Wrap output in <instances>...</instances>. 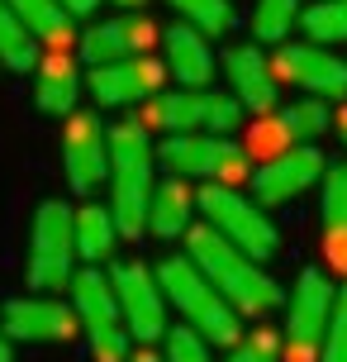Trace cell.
Wrapping results in <instances>:
<instances>
[{"instance_id":"1","label":"cell","mask_w":347,"mask_h":362,"mask_svg":"<svg viewBox=\"0 0 347 362\" xmlns=\"http://www.w3.org/2000/svg\"><path fill=\"white\" fill-rule=\"evenodd\" d=\"M185 248H190L185 257L209 276V286L219 291L238 315H257V320H262V315H272L276 305H286V291L262 272V262H252L248 253H238L233 243L219 238L209 224H195V229L185 234Z\"/></svg>"},{"instance_id":"2","label":"cell","mask_w":347,"mask_h":362,"mask_svg":"<svg viewBox=\"0 0 347 362\" xmlns=\"http://www.w3.org/2000/svg\"><path fill=\"white\" fill-rule=\"evenodd\" d=\"M157 186V148L147 144V129L138 119L110 124V215L119 238L147 234V200Z\"/></svg>"},{"instance_id":"3","label":"cell","mask_w":347,"mask_h":362,"mask_svg":"<svg viewBox=\"0 0 347 362\" xmlns=\"http://www.w3.org/2000/svg\"><path fill=\"white\" fill-rule=\"evenodd\" d=\"M157 286H162L166 305L181 315V325H190L200 339H209L214 348H238L243 344V315L209 286V276H205L190 257H181V253L162 257V262H157Z\"/></svg>"},{"instance_id":"4","label":"cell","mask_w":347,"mask_h":362,"mask_svg":"<svg viewBox=\"0 0 347 362\" xmlns=\"http://www.w3.org/2000/svg\"><path fill=\"white\" fill-rule=\"evenodd\" d=\"M157 167L176 181H205V186H233L252 181V158L233 139H209V134H171L157 144Z\"/></svg>"},{"instance_id":"5","label":"cell","mask_w":347,"mask_h":362,"mask_svg":"<svg viewBox=\"0 0 347 362\" xmlns=\"http://www.w3.org/2000/svg\"><path fill=\"white\" fill-rule=\"evenodd\" d=\"M76 210L67 200H43L29 224V257H24V281L29 291H62L76 276Z\"/></svg>"},{"instance_id":"6","label":"cell","mask_w":347,"mask_h":362,"mask_svg":"<svg viewBox=\"0 0 347 362\" xmlns=\"http://www.w3.org/2000/svg\"><path fill=\"white\" fill-rule=\"evenodd\" d=\"M200 215L219 238H229L238 253H248L252 262L281 253V229L276 219L257 205L252 196H243L233 186H200Z\"/></svg>"},{"instance_id":"7","label":"cell","mask_w":347,"mask_h":362,"mask_svg":"<svg viewBox=\"0 0 347 362\" xmlns=\"http://www.w3.org/2000/svg\"><path fill=\"white\" fill-rule=\"evenodd\" d=\"M243 119V105L224 90H162L152 95L138 115L143 129H162L171 134H209V139H229Z\"/></svg>"},{"instance_id":"8","label":"cell","mask_w":347,"mask_h":362,"mask_svg":"<svg viewBox=\"0 0 347 362\" xmlns=\"http://www.w3.org/2000/svg\"><path fill=\"white\" fill-rule=\"evenodd\" d=\"M72 310H76V325L86 334V348H91L95 362H128L133 358V339H128V329H124L114 286L100 267H81L72 276Z\"/></svg>"},{"instance_id":"9","label":"cell","mask_w":347,"mask_h":362,"mask_svg":"<svg viewBox=\"0 0 347 362\" xmlns=\"http://www.w3.org/2000/svg\"><path fill=\"white\" fill-rule=\"evenodd\" d=\"M333 305H338V281L324 267H300L295 286L286 291V329H281L291 362L319 358L324 334L333 325Z\"/></svg>"},{"instance_id":"10","label":"cell","mask_w":347,"mask_h":362,"mask_svg":"<svg viewBox=\"0 0 347 362\" xmlns=\"http://www.w3.org/2000/svg\"><path fill=\"white\" fill-rule=\"evenodd\" d=\"M110 286H114V300H119V315H124V329L128 339H138V344H157L166 339V296L157 286V267H147L138 257H119L110 267Z\"/></svg>"},{"instance_id":"11","label":"cell","mask_w":347,"mask_h":362,"mask_svg":"<svg viewBox=\"0 0 347 362\" xmlns=\"http://www.w3.org/2000/svg\"><path fill=\"white\" fill-rule=\"evenodd\" d=\"M62 167L76 196H91L110 181V134L100 115L76 110L72 119H62Z\"/></svg>"},{"instance_id":"12","label":"cell","mask_w":347,"mask_h":362,"mask_svg":"<svg viewBox=\"0 0 347 362\" xmlns=\"http://www.w3.org/2000/svg\"><path fill=\"white\" fill-rule=\"evenodd\" d=\"M324 172H329V158L319 153V144H295L291 153L252 167V200L262 210L286 205V200H300L310 186L324 181Z\"/></svg>"},{"instance_id":"13","label":"cell","mask_w":347,"mask_h":362,"mask_svg":"<svg viewBox=\"0 0 347 362\" xmlns=\"http://www.w3.org/2000/svg\"><path fill=\"white\" fill-rule=\"evenodd\" d=\"M0 334L10 344H67L72 334H81L76 310L57 296H15L0 310Z\"/></svg>"},{"instance_id":"14","label":"cell","mask_w":347,"mask_h":362,"mask_svg":"<svg viewBox=\"0 0 347 362\" xmlns=\"http://www.w3.org/2000/svg\"><path fill=\"white\" fill-rule=\"evenodd\" d=\"M276 81H295V86L314 95V100H347V62L333 48L319 43H286L272 57Z\"/></svg>"},{"instance_id":"15","label":"cell","mask_w":347,"mask_h":362,"mask_svg":"<svg viewBox=\"0 0 347 362\" xmlns=\"http://www.w3.org/2000/svg\"><path fill=\"white\" fill-rule=\"evenodd\" d=\"M224 76H229V95H233L243 110H252L257 119L262 115H276L281 105V86H276V72H272V57L262 53L257 43H233L224 48Z\"/></svg>"},{"instance_id":"16","label":"cell","mask_w":347,"mask_h":362,"mask_svg":"<svg viewBox=\"0 0 347 362\" xmlns=\"http://www.w3.org/2000/svg\"><path fill=\"white\" fill-rule=\"evenodd\" d=\"M162 76H166V67L143 53V57H128V62H114V67H95V72L86 76V86H91V95L100 105L124 110V105L147 100L152 90L162 86Z\"/></svg>"},{"instance_id":"17","label":"cell","mask_w":347,"mask_h":362,"mask_svg":"<svg viewBox=\"0 0 347 362\" xmlns=\"http://www.w3.org/2000/svg\"><path fill=\"white\" fill-rule=\"evenodd\" d=\"M152 43V24L147 19H100L86 34L76 38V53L81 62L95 67H114V62H128V57H143V48Z\"/></svg>"},{"instance_id":"18","label":"cell","mask_w":347,"mask_h":362,"mask_svg":"<svg viewBox=\"0 0 347 362\" xmlns=\"http://www.w3.org/2000/svg\"><path fill=\"white\" fill-rule=\"evenodd\" d=\"M162 53H166V72L181 81V90H205L214 81V67H219V57L209 48V38L200 29H190V24H171L162 38Z\"/></svg>"},{"instance_id":"19","label":"cell","mask_w":347,"mask_h":362,"mask_svg":"<svg viewBox=\"0 0 347 362\" xmlns=\"http://www.w3.org/2000/svg\"><path fill=\"white\" fill-rule=\"evenodd\" d=\"M195 215H200V191H190V181L162 177L152 186V200H147V234L152 238H181L195 229Z\"/></svg>"},{"instance_id":"20","label":"cell","mask_w":347,"mask_h":362,"mask_svg":"<svg viewBox=\"0 0 347 362\" xmlns=\"http://www.w3.org/2000/svg\"><path fill=\"white\" fill-rule=\"evenodd\" d=\"M76 95H81V72L67 53H43L34 72V100L43 115L53 119H72L76 115Z\"/></svg>"},{"instance_id":"21","label":"cell","mask_w":347,"mask_h":362,"mask_svg":"<svg viewBox=\"0 0 347 362\" xmlns=\"http://www.w3.org/2000/svg\"><path fill=\"white\" fill-rule=\"evenodd\" d=\"M72 234H76V257L95 267V262H105V257L114 253V243H119V224H114L110 205L86 200V205L76 210V219H72Z\"/></svg>"},{"instance_id":"22","label":"cell","mask_w":347,"mask_h":362,"mask_svg":"<svg viewBox=\"0 0 347 362\" xmlns=\"http://www.w3.org/2000/svg\"><path fill=\"white\" fill-rule=\"evenodd\" d=\"M38 62H43V43L19 24L10 0H0V67H10V72H38Z\"/></svg>"},{"instance_id":"23","label":"cell","mask_w":347,"mask_h":362,"mask_svg":"<svg viewBox=\"0 0 347 362\" xmlns=\"http://www.w3.org/2000/svg\"><path fill=\"white\" fill-rule=\"evenodd\" d=\"M10 10L19 15V24L38 38V43H67L72 38V15L57 0H10Z\"/></svg>"},{"instance_id":"24","label":"cell","mask_w":347,"mask_h":362,"mask_svg":"<svg viewBox=\"0 0 347 362\" xmlns=\"http://www.w3.org/2000/svg\"><path fill=\"white\" fill-rule=\"evenodd\" d=\"M300 29H305L310 43H319V48L347 43V0H314L310 10H300Z\"/></svg>"},{"instance_id":"25","label":"cell","mask_w":347,"mask_h":362,"mask_svg":"<svg viewBox=\"0 0 347 362\" xmlns=\"http://www.w3.org/2000/svg\"><path fill=\"white\" fill-rule=\"evenodd\" d=\"M300 24V0H257L252 5V43H281L286 48V38L291 29Z\"/></svg>"},{"instance_id":"26","label":"cell","mask_w":347,"mask_h":362,"mask_svg":"<svg viewBox=\"0 0 347 362\" xmlns=\"http://www.w3.org/2000/svg\"><path fill=\"white\" fill-rule=\"evenodd\" d=\"M281 119H286V129H291L295 144H314V139H324L333 129V105L329 100H314V95H305V100H295V105L281 110Z\"/></svg>"},{"instance_id":"27","label":"cell","mask_w":347,"mask_h":362,"mask_svg":"<svg viewBox=\"0 0 347 362\" xmlns=\"http://www.w3.org/2000/svg\"><path fill=\"white\" fill-rule=\"evenodd\" d=\"M166 5L181 15V24L200 29L205 38H219L233 29V5L229 0H166Z\"/></svg>"},{"instance_id":"28","label":"cell","mask_w":347,"mask_h":362,"mask_svg":"<svg viewBox=\"0 0 347 362\" xmlns=\"http://www.w3.org/2000/svg\"><path fill=\"white\" fill-rule=\"evenodd\" d=\"M319 215H324V229H347V158L329 163L319 181Z\"/></svg>"},{"instance_id":"29","label":"cell","mask_w":347,"mask_h":362,"mask_svg":"<svg viewBox=\"0 0 347 362\" xmlns=\"http://www.w3.org/2000/svg\"><path fill=\"white\" fill-rule=\"evenodd\" d=\"M243 148H248V158H262V163H272V158H281V153H291L295 139H291V129H286V119H281V110H276V115H262Z\"/></svg>"},{"instance_id":"30","label":"cell","mask_w":347,"mask_h":362,"mask_svg":"<svg viewBox=\"0 0 347 362\" xmlns=\"http://www.w3.org/2000/svg\"><path fill=\"white\" fill-rule=\"evenodd\" d=\"M162 362H214V344L200 339L190 325H171L162 339Z\"/></svg>"},{"instance_id":"31","label":"cell","mask_w":347,"mask_h":362,"mask_svg":"<svg viewBox=\"0 0 347 362\" xmlns=\"http://www.w3.org/2000/svg\"><path fill=\"white\" fill-rule=\"evenodd\" d=\"M276 339L272 334H257V339H248V344H238L224 353V362H276Z\"/></svg>"},{"instance_id":"32","label":"cell","mask_w":347,"mask_h":362,"mask_svg":"<svg viewBox=\"0 0 347 362\" xmlns=\"http://www.w3.org/2000/svg\"><path fill=\"white\" fill-rule=\"evenodd\" d=\"M319 362H347V320L333 315L329 334H324V348H319Z\"/></svg>"},{"instance_id":"33","label":"cell","mask_w":347,"mask_h":362,"mask_svg":"<svg viewBox=\"0 0 347 362\" xmlns=\"http://www.w3.org/2000/svg\"><path fill=\"white\" fill-rule=\"evenodd\" d=\"M324 262L347 276V229H324ZM324 267V272H329Z\"/></svg>"},{"instance_id":"34","label":"cell","mask_w":347,"mask_h":362,"mask_svg":"<svg viewBox=\"0 0 347 362\" xmlns=\"http://www.w3.org/2000/svg\"><path fill=\"white\" fill-rule=\"evenodd\" d=\"M57 5H62V10H67V15H95V10H100V0H57Z\"/></svg>"},{"instance_id":"35","label":"cell","mask_w":347,"mask_h":362,"mask_svg":"<svg viewBox=\"0 0 347 362\" xmlns=\"http://www.w3.org/2000/svg\"><path fill=\"white\" fill-rule=\"evenodd\" d=\"M333 315L347 320V276H343V286H338V305H333Z\"/></svg>"},{"instance_id":"36","label":"cell","mask_w":347,"mask_h":362,"mask_svg":"<svg viewBox=\"0 0 347 362\" xmlns=\"http://www.w3.org/2000/svg\"><path fill=\"white\" fill-rule=\"evenodd\" d=\"M0 362H15V344H10L5 334H0Z\"/></svg>"},{"instance_id":"37","label":"cell","mask_w":347,"mask_h":362,"mask_svg":"<svg viewBox=\"0 0 347 362\" xmlns=\"http://www.w3.org/2000/svg\"><path fill=\"white\" fill-rule=\"evenodd\" d=\"M128 362H162V358H157L152 348H138V353H133V358H128Z\"/></svg>"},{"instance_id":"38","label":"cell","mask_w":347,"mask_h":362,"mask_svg":"<svg viewBox=\"0 0 347 362\" xmlns=\"http://www.w3.org/2000/svg\"><path fill=\"white\" fill-rule=\"evenodd\" d=\"M110 5H124V10H138V5H147V0H110Z\"/></svg>"},{"instance_id":"39","label":"cell","mask_w":347,"mask_h":362,"mask_svg":"<svg viewBox=\"0 0 347 362\" xmlns=\"http://www.w3.org/2000/svg\"><path fill=\"white\" fill-rule=\"evenodd\" d=\"M343 139H347V115H343Z\"/></svg>"}]
</instances>
